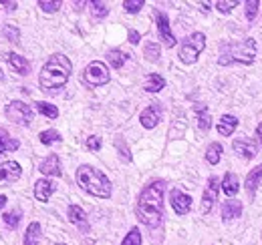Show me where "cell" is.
Returning a JSON list of instances; mask_svg holds the SVG:
<instances>
[{
	"mask_svg": "<svg viewBox=\"0 0 262 245\" xmlns=\"http://www.w3.org/2000/svg\"><path fill=\"white\" fill-rule=\"evenodd\" d=\"M121 245H141V233L137 227H131L129 233L125 235V239L121 241Z\"/></svg>",
	"mask_w": 262,
	"mask_h": 245,
	"instance_id": "35",
	"label": "cell"
},
{
	"mask_svg": "<svg viewBox=\"0 0 262 245\" xmlns=\"http://www.w3.org/2000/svg\"><path fill=\"white\" fill-rule=\"evenodd\" d=\"M67 215H69V221L73 223V225H77L83 233H87L89 231V221H87V213L79 207V205H69V209H67Z\"/></svg>",
	"mask_w": 262,
	"mask_h": 245,
	"instance_id": "15",
	"label": "cell"
},
{
	"mask_svg": "<svg viewBox=\"0 0 262 245\" xmlns=\"http://www.w3.org/2000/svg\"><path fill=\"white\" fill-rule=\"evenodd\" d=\"M165 87V79L162 75H158V72H151V75H147V79H145V85H143V89L145 92H160L162 89Z\"/></svg>",
	"mask_w": 262,
	"mask_h": 245,
	"instance_id": "24",
	"label": "cell"
},
{
	"mask_svg": "<svg viewBox=\"0 0 262 245\" xmlns=\"http://www.w3.org/2000/svg\"><path fill=\"white\" fill-rule=\"evenodd\" d=\"M40 243V223L38 221H33L27 231H25V239H23V245H38Z\"/></svg>",
	"mask_w": 262,
	"mask_h": 245,
	"instance_id": "25",
	"label": "cell"
},
{
	"mask_svg": "<svg viewBox=\"0 0 262 245\" xmlns=\"http://www.w3.org/2000/svg\"><path fill=\"white\" fill-rule=\"evenodd\" d=\"M160 121H162V105L160 103H151L139 115V122L143 129H156Z\"/></svg>",
	"mask_w": 262,
	"mask_h": 245,
	"instance_id": "12",
	"label": "cell"
},
{
	"mask_svg": "<svg viewBox=\"0 0 262 245\" xmlns=\"http://www.w3.org/2000/svg\"><path fill=\"white\" fill-rule=\"evenodd\" d=\"M115 147H117V151H119V155H121V159L123 161H127L129 163L131 161V153H129V147L125 145V141L119 137V139H115Z\"/></svg>",
	"mask_w": 262,
	"mask_h": 245,
	"instance_id": "37",
	"label": "cell"
},
{
	"mask_svg": "<svg viewBox=\"0 0 262 245\" xmlns=\"http://www.w3.org/2000/svg\"><path fill=\"white\" fill-rule=\"evenodd\" d=\"M87 149L89 151H99L101 149V139L95 137V135L93 137H87Z\"/></svg>",
	"mask_w": 262,
	"mask_h": 245,
	"instance_id": "40",
	"label": "cell"
},
{
	"mask_svg": "<svg viewBox=\"0 0 262 245\" xmlns=\"http://www.w3.org/2000/svg\"><path fill=\"white\" fill-rule=\"evenodd\" d=\"M194 111H196V117H198V129L202 133H208L210 127H212V117L208 113V107L206 105H196Z\"/></svg>",
	"mask_w": 262,
	"mask_h": 245,
	"instance_id": "21",
	"label": "cell"
},
{
	"mask_svg": "<svg viewBox=\"0 0 262 245\" xmlns=\"http://www.w3.org/2000/svg\"><path fill=\"white\" fill-rule=\"evenodd\" d=\"M204 48H206V34L204 32H194V34H190L182 40L178 57L184 64H194Z\"/></svg>",
	"mask_w": 262,
	"mask_h": 245,
	"instance_id": "5",
	"label": "cell"
},
{
	"mask_svg": "<svg viewBox=\"0 0 262 245\" xmlns=\"http://www.w3.org/2000/svg\"><path fill=\"white\" fill-rule=\"evenodd\" d=\"M23 175V169L16 161H6L0 163V183H14Z\"/></svg>",
	"mask_w": 262,
	"mask_h": 245,
	"instance_id": "13",
	"label": "cell"
},
{
	"mask_svg": "<svg viewBox=\"0 0 262 245\" xmlns=\"http://www.w3.org/2000/svg\"><path fill=\"white\" fill-rule=\"evenodd\" d=\"M220 187H222V181L218 177H210L208 183H206V189L202 193V213L208 215L212 211L214 203L218 201V193H220Z\"/></svg>",
	"mask_w": 262,
	"mask_h": 245,
	"instance_id": "8",
	"label": "cell"
},
{
	"mask_svg": "<svg viewBox=\"0 0 262 245\" xmlns=\"http://www.w3.org/2000/svg\"><path fill=\"white\" fill-rule=\"evenodd\" d=\"M232 149L240 155L242 159L250 161L258 155V143L252 139V137H238L232 141Z\"/></svg>",
	"mask_w": 262,
	"mask_h": 245,
	"instance_id": "9",
	"label": "cell"
},
{
	"mask_svg": "<svg viewBox=\"0 0 262 245\" xmlns=\"http://www.w3.org/2000/svg\"><path fill=\"white\" fill-rule=\"evenodd\" d=\"M244 6H246V20H248V22H254V18H256V14H258L260 2H258V0H248Z\"/></svg>",
	"mask_w": 262,
	"mask_h": 245,
	"instance_id": "33",
	"label": "cell"
},
{
	"mask_svg": "<svg viewBox=\"0 0 262 245\" xmlns=\"http://www.w3.org/2000/svg\"><path fill=\"white\" fill-rule=\"evenodd\" d=\"M143 4H145L143 0H125V2H123V8H125L129 14H135V12H139V10L143 8Z\"/></svg>",
	"mask_w": 262,
	"mask_h": 245,
	"instance_id": "38",
	"label": "cell"
},
{
	"mask_svg": "<svg viewBox=\"0 0 262 245\" xmlns=\"http://www.w3.org/2000/svg\"><path fill=\"white\" fill-rule=\"evenodd\" d=\"M164 191L165 181L158 179L145 185L137 197V205H135L137 219L149 229H158L164 221Z\"/></svg>",
	"mask_w": 262,
	"mask_h": 245,
	"instance_id": "1",
	"label": "cell"
},
{
	"mask_svg": "<svg viewBox=\"0 0 262 245\" xmlns=\"http://www.w3.org/2000/svg\"><path fill=\"white\" fill-rule=\"evenodd\" d=\"M2 4H4V6H8V10H16V6H18L16 2H2Z\"/></svg>",
	"mask_w": 262,
	"mask_h": 245,
	"instance_id": "43",
	"label": "cell"
},
{
	"mask_svg": "<svg viewBox=\"0 0 262 245\" xmlns=\"http://www.w3.org/2000/svg\"><path fill=\"white\" fill-rule=\"evenodd\" d=\"M89 6H91V14H93V18H105L107 14H109V8H107V4L105 2H89Z\"/></svg>",
	"mask_w": 262,
	"mask_h": 245,
	"instance_id": "31",
	"label": "cell"
},
{
	"mask_svg": "<svg viewBox=\"0 0 262 245\" xmlns=\"http://www.w3.org/2000/svg\"><path fill=\"white\" fill-rule=\"evenodd\" d=\"M4 115L8 121H12L14 125H23L29 127L33 121V109L31 105H27L25 101H12L4 107Z\"/></svg>",
	"mask_w": 262,
	"mask_h": 245,
	"instance_id": "7",
	"label": "cell"
},
{
	"mask_svg": "<svg viewBox=\"0 0 262 245\" xmlns=\"http://www.w3.org/2000/svg\"><path fill=\"white\" fill-rule=\"evenodd\" d=\"M143 55H145V59H147V61L158 62L160 61V55H162V48H160V44H158V42L149 40V42L143 46Z\"/></svg>",
	"mask_w": 262,
	"mask_h": 245,
	"instance_id": "29",
	"label": "cell"
},
{
	"mask_svg": "<svg viewBox=\"0 0 262 245\" xmlns=\"http://www.w3.org/2000/svg\"><path fill=\"white\" fill-rule=\"evenodd\" d=\"M55 189H57L55 181H51V179H38V181L34 183V197H36L38 201L47 203V201L51 199V195L55 193Z\"/></svg>",
	"mask_w": 262,
	"mask_h": 245,
	"instance_id": "16",
	"label": "cell"
},
{
	"mask_svg": "<svg viewBox=\"0 0 262 245\" xmlns=\"http://www.w3.org/2000/svg\"><path fill=\"white\" fill-rule=\"evenodd\" d=\"M154 16H156V24H158V34H160V38L164 40V44L167 48H171V46H176V36H173V32H171V27H169V18H167V14L162 12V10H156L154 12Z\"/></svg>",
	"mask_w": 262,
	"mask_h": 245,
	"instance_id": "10",
	"label": "cell"
},
{
	"mask_svg": "<svg viewBox=\"0 0 262 245\" xmlns=\"http://www.w3.org/2000/svg\"><path fill=\"white\" fill-rule=\"evenodd\" d=\"M236 6H238V0H230V2L218 0V2H216V8H218L220 14H228V12H232V8H236Z\"/></svg>",
	"mask_w": 262,
	"mask_h": 245,
	"instance_id": "36",
	"label": "cell"
},
{
	"mask_svg": "<svg viewBox=\"0 0 262 245\" xmlns=\"http://www.w3.org/2000/svg\"><path fill=\"white\" fill-rule=\"evenodd\" d=\"M256 139H258V143H260V147H262V122L256 127Z\"/></svg>",
	"mask_w": 262,
	"mask_h": 245,
	"instance_id": "42",
	"label": "cell"
},
{
	"mask_svg": "<svg viewBox=\"0 0 262 245\" xmlns=\"http://www.w3.org/2000/svg\"><path fill=\"white\" fill-rule=\"evenodd\" d=\"M63 2H47V0H40L38 2V8H42L45 12H57L61 8Z\"/></svg>",
	"mask_w": 262,
	"mask_h": 245,
	"instance_id": "39",
	"label": "cell"
},
{
	"mask_svg": "<svg viewBox=\"0 0 262 245\" xmlns=\"http://www.w3.org/2000/svg\"><path fill=\"white\" fill-rule=\"evenodd\" d=\"M55 245H67V243H55Z\"/></svg>",
	"mask_w": 262,
	"mask_h": 245,
	"instance_id": "45",
	"label": "cell"
},
{
	"mask_svg": "<svg viewBox=\"0 0 262 245\" xmlns=\"http://www.w3.org/2000/svg\"><path fill=\"white\" fill-rule=\"evenodd\" d=\"M34 111H36L38 115L49 117V119H57V117H59V109H57L55 105H51V103H45V101L34 103Z\"/></svg>",
	"mask_w": 262,
	"mask_h": 245,
	"instance_id": "27",
	"label": "cell"
},
{
	"mask_svg": "<svg viewBox=\"0 0 262 245\" xmlns=\"http://www.w3.org/2000/svg\"><path fill=\"white\" fill-rule=\"evenodd\" d=\"M2 32H4L6 40H10V42H18V38H20V29L14 24H4Z\"/></svg>",
	"mask_w": 262,
	"mask_h": 245,
	"instance_id": "34",
	"label": "cell"
},
{
	"mask_svg": "<svg viewBox=\"0 0 262 245\" xmlns=\"http://www.w3.org/2000/svg\"><path fill=\"white\" fill-rule=\"evenodd\" d=\"M38 141L42 143V145H55V143H61V133L59 131H55V129H49V131H42L40 135H38Z\"/></svg>",
	"mask_w": 262,
	"mask_h": 245,
	"instance_id": "30",
	"label": "cell"
},
{
	"mask_svg": "<svg viewBox=\"0 0 262 245\" xmlns=\"http://www.w3.org/2000/svg\"><path fill=\"white\" fill-rule=\"evenodd\" d=\"M139 40H141V34L137 31H129V42L131 44H139Z\"/></svg>",
	"mask_w": 262,
	"mask_h": 245,
	"instance_id": "41",
	"label": "cell"
},
{
	"mask_svg": "<svg viewBox=\"0 0 262 245\" xmlns=\"http://www.w3.org/2000/svg\"><path fill=\"white\" fill-rule=\"evenodd\" d=\"M256 59V40L244 38L238 42H222L220 44V66L230 64H252Z\"/></svg>",
	"mask_w": 262,
	"mask_h": 245,
	"instance_id": "3",
	"label": "cell"
},
{
	"mask_svg": "<svg viewBox=\"0 0 262 245\" xmlns=\"http://www.w3.org/2000/svg\"><path fill=\"white\" fill-rule=\"evenodd\" d=\"M240 215H242V203H240V201H236V199L224 201V205H222V219H224V221L238 219Z\"/></svg>",
	"mask_w": 262,
	"mask_h": 245,
	"instance_id": "19",
	"label": "cell"
},
{
	"mask_svg": "<svg viewBox=\"0 0 262 245\" xmlns=\"http://www.w3.org/2000/svg\"><path fill=\"white\" fill-rule=\"evenodd\" d=\"M73 64L63 53H55L53 57H49V61L42 64L40 75H38V85L42 91H55L65 87L69 77H71Z\"/></svg>",
	"mask_w": 262,
	"mask_h": 245,
	"instance_id": "2",
	"label": "cell"
},
{
	"mask_svg": "<svg viewBox=\"0 0 262 245\" xmlns=\"http://www.w3.org/2000/svg\"><path fill=\"white\" fill-rule=\"evenodd\" d=\"M6 201H8V199H6V195H0V209L6 205Z\"/></svg>",
	"mask_w": 262,
	"mask_h": 245,
	"instance_id": "44",
	"label": "cell"
},
{
	"mask_svg": "<svg viewBox=\"0 0 262 245\" xmlns=\"http://www.w3.org/2000/svg\"><path fill=\"white\" fill-rule=\"evenodd\" d=\"M109 79H111L109 68H107L105 62L101 61L89 62L85 66V70H83V83L89 85V87H103V85L109 83Z\"/></svg>",
	"mask_w": 262,
	"mask_h": 245,
	"instance_id": "6",
	"label": "cell"
},
{
	"mask_svg": "<svg viewBox=\"0 0 262 245\" xmlns=\"http://www.w3.org/2000/svg\"><path fill=\"white\" fill-rule=\"evenodd\" d=\"M236 127H238V119L234 117V115H222V119L218 121V133L222 135V137H230L234 131H236Z\"/></svg>",
	"mask_w": 262,
	"mask_h": 245,
	"instance_id": "22",
	"label": "cell"
},
{
	"mask_svg": "<svg viewBox=\"0 0 262 245\" xmlns=\"http://www.w3.org/2000/svg\"><path fill=\"white\" fill-rule=\"evenodd\" d=\"M75 177H77L79 187L85 193H89V195H93L97 199H109L111 197V181L99 169H95V167L81 165L77 169V175Z\"/></svg>",
	"mask_w": 262,
	"mask_h": 245,
	"instance_id": "4",
	"label": "cell"
},
{
	"mask_svg": "<svg viewBox=\"0 0 262 245\" xmlns=\"http://www.w3.org/2000/svg\"><path fill=\"white\" fill-rule=\"evenodd\" d=\"M20 147V141L10 137V133L6 129H0V155L10 153V151H16Z\"/></svg>",
	"mask_w": 262,
	"mask_h": 245,
	"instance_id": "20",
	"label": "cell"
},
{
	"mask_svg": "<svg viewBox=\"0 0 262 245\" xmlns=\"http://www.w3.org/2000/svg\"><path fill=\"white\" fill-rule=\"evenodd\" d=\"M238 189H240L238 175H236V173H232V171H228V173L224 175V179H222V191H224L228 197H234V195L238 193Z\"/></svg>",
	"mask_w": 262,
	"mask_h": 245,
	"instance_id": "23",
	"label": "cell"
},
{
	"mask_svg": "<svg viewBox=\"0 0 262 245\" xmlns=\"http://www.w3.org/2000/svg\"><path fill=\"white\" fill-rule=\"evenodd\" d=\"M260 185H262V163L258 165V167H254V169L246 175V183H244V187H246V193H248L250 197H254Z\"/></svg>",
	"mask_w": 262,
	"mask_h": 245,
	"instance_id": "18",
	"label": "cell"
},
{
	"mask_svg": "<svg viewBox=\"0 0 262 245\" xmlns=\"http://www.w3.org/2000/svg\"><path fill=\"white\" fill-rule=\"evenodd\" d=\"M169 205L176 211V215H186L192 209V197L180 189H171L169 191Z\"/></svg>",
	"mask_w": 262,
	"mask_h": 245,
	"instance_id": "11",
	"label": "cell"
},
{
	"mask_svg": "<svg viewBox=\"0 0 262 245\" xmlns=\"http://www.w3.org/2000/svg\"><path fill=\"white\" fill-rule=\"evenodd\" d=\"M127 57H129V55H125V53H121V51H117V48H113V51L107 53V61H109V64H111L113 68H121V66L125 64V61H127Z\"/></svg>",
	"mask_w": 262,
	"mask_h": 245,
	"instance_id": "28",
	"label": "cell"
},
{
	"mask_svg": "<svg viewBox=\"0 0 262 245\" xmlns=\"http://www.w3.org/2000/svg\"><path fill=\"white\" fill-rule=\"evenodd\" d=\"M2 221L8 229H16L18 227V221H20V213L18 211H8V213L2 215Z\"/></svg>",
	"mask_w": 262,
	"mask_h": 245,
	"instance_id": "32",
	"label": "cell"
},
{
	"mask_svg": "<svg viewBox=\"0 0 262 245\" xmlns=\"http://www.w3.org/2000/svg\"><path fill=\"white\" fill-rule=\"evenodd\" d=\"M222 153H224V147L220 143H210L208 149H206V161L210 165H218L220 159H222Z\"/></svg>",
	"mask_w": 262,
	"mask_h": 245,
	"instance_id": "26",
	"label": "cell"
},
{
	"mask_svg": "<svg viewBox=\"0 0 262 245\" xmlns=\"http://www.w3.org/2000/svg\"><path fill=\"white\" fill-rule=\"evenodd\" d=\"M4 59H6L8 64L14 68V72H18V75H23V77L31 72V62L27 61L25 57H20V55H16V53H6Z\"/></svg>",
	"mask_w": 262,
	"mask_h": 245,
	"instance_id": "17",
	"label": "cell"
},
{
	"mask_svg": "<svg viewBox=\"0 0 262 245\" xmlns=\"http://www.w3.org/2000/svg\"><path fill=\"white\" fill-rule=\"evenodd\" d=\"M38 171L42 173V175H47V177H61V159H59V155H49L45 161H40V165H38Z\"/></svg>",
	"mask_w": 262,
	"mask_h": 245,
	"instance_id": "14",
	"label": "cell"
}]
</instances>
